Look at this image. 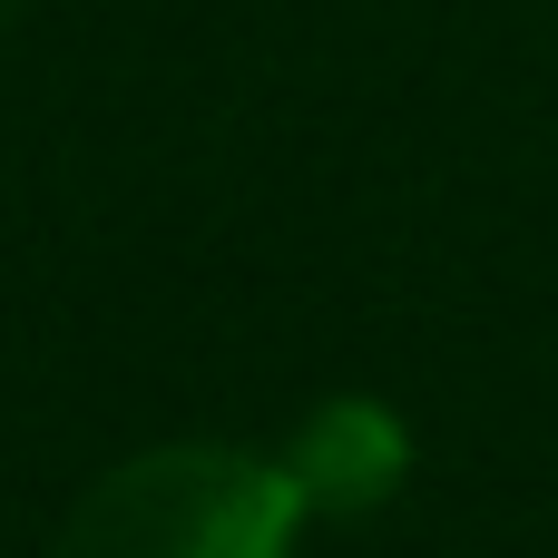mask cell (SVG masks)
<instances>
[{
  "label": "cell",
  "mask_w": 558,
  "mask_h": 558,
  "mask_svg": "<svg viewBox=\"0 0 558 558\" xmlns=\"http://www.w3.org/2000/svg\"><path fill=\"white\" fill-rule=\"evenodd\" d=\"M10 10H20V0H0V20H10Z\"/></svg>",
  "instance_id": "cell-3"
},
{
  "label": "cell",
  "mask_w": 558,
  "mask_h": 558,
  "mask_svg": "<svg viewBox=\"0 0 558 558\" xmlns=\"http://www.w3.org/2000/svg\"><path fill=\"white\" fill-rule=\"evenodd\" d=\"M304 520L314 510L275 451L157 441V451L108 461L69 500L49 558H294Z\"/></svg>",
  "instance_id": "cell-1"
},
{
  "label": "cell",
  "mask_w": 558,
  "mask_h": 558,
  "mask_svg": "<svg viewBox=\"0 0 558 558\" xmlns=\"http://www.w3.org/2000/svg\"><path fill=\"white\" fill-rule=\"evenodd\" d=\"M275 461L294 471V490H304L314 520H363V510H383V500L412 481V432H402L392 402L333 392V402L304 412V432H294Z\"/></svg>",
  "instance_id": "cell-2"
}]
</instances>
